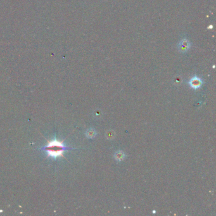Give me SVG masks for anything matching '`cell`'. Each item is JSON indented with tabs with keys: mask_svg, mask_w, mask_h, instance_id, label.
I'll return each mask as SVG.
<instances>
[{
	"mask_svg": "<svg viewBox=\"0 0 216 216\" xmlns=\"http://www.w3.org/2000/svg\"><path fill=\"white\" fill-rule=\"evenodd\" d=\"M189 84L192 88L198 89L201 87L203 84V81L201 79L198 78L197 76H195L190 79Z\"/></svg>",
	"mask_w": 216,
	"mask_h": 216,
	"instance_id": "2",
	"label": "cell"
},
{
	"mask_svg": "<svg viewBox=\"0 0 216 216\" xmlns=\"http://www.w3.org/2000/svg\"><path fill=\"white\" fill-rule=\"evenodd\" d=\"M179 48V50L181 52L186 51L190 48V42L186 39L183 40L180 42Z\"/></svg>",
	"mask_w": 216,
	"mask_h": 216,
	"instance_id": "3",
	"label": "cell"
},
{
	"mask_svg": "<svg viewBox=\"0 0 216 216\" xmlns=\"http://www.w3.org/2000/svg\"><path fill=\"white\" fill-rule=\"evenodd\" d=\"M66 149H67V147L64 146L63 142L57 140L48 141L47 146L44 148V150L47 153L48 157L55 159L63 157Z\"/></svg>",
	"mask_w": 216,
	"mask_h": 216,
	"instance_id": "1",
	"label": "cell"
},
{
	"mask_svg": "<svg viewBox=\"0 0 216 216\" xmlns=\"http://www.w3.org/2000/svg\"><path fill=\"white\" fill-rule=\"evenodd\" d=\"M115 157L117 160L120 161V160H122L123 159H124V154L122 152L119 151V152H117L115 154Z\"/></svg>",
	"mask_w": 216,
	"mask_h": 216,
	"instance_id": "4",
	"label": "cell"
},
{
	"mask_svg": "<svg viewBox=\"0 0 216 216\" xmlns=\"http://www.w3.org/2000/svg\"><path fill=\"white\" fill-rule=\"evenodd\" d=\"M95 131L93 129H90L88 130L86 133V136L89 138H92L93 137L95 136Z\"/></svg>",
	"mask_w": 216,
	"mask_h": 216,
	"instance_id": "5",
	"label": "cell"
}]
</instances>
